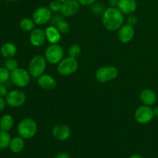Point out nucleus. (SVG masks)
I'll use <instances>...</instances> for the list:
<instances>
[{"instance_id":"20","label":"nucleus","mask_w":158,"mask_h":158,"mask_svg":"<svg viewBox=\"0 0 158 158\" xmlns=\"http://www.w3.org/2000/svg\"><path fill=\"white\" fill-rule=\"evenodd\" d=\"M25 148V139L21 137L20 136L12 138L9 144V150L14 154H19L22 152Z\"/></svg>"},{"instance_id":"5","label":"nucleus","mask_w":158,"mask_h":158,"mask_svg":"<svg viewBox=\"0 0 158 158\" xmlns=\"http://www.w3.org/2000/svg\"><path fill=\"white\" fill-rule=\"evenodd\" d=\"M64 51L62 46L56 44H50L45 50L44 57L47 63L50 64H58L63 59Z\"/></svg>"},{"instance_id":"2","label":"nucleus","mask_w":158,"mask_h":158,"mask_svg":"<svg viewBox=\"0 0 158 158\" xmlns=\"http://www.w3.org/2000/svg\"><path fill=\"white\" fill-rule=\"evenodd\" d=\"M17 134L25 140L31 139L36 134L38 131V125L32 118H24L20 120L17 125Z\"/></svg>"},{"instance_id":"32","label":"nucleus","mask_w":158,"mask_h":158,"mask_svg":"<svg viewBox=\"0 0 158 158\" xmlns=\"http://www.w3.org/2000/svg\"><path fill=\"white\" fill-rule=\"evenodd\" d=\"M63 19L62 18V16L60 15H58V14H56V15H53V16H52V19H51L50 21L52 22V26H56L57 24H58L59 23H60L61 20H63Z\"/></svg>"},{"instance_id":"39","label":"nucleus","mask_w":158,"mask_h":158,"mask_svg":"<svg viewBox=\"0 0 158 158\" xmlns=\"http://www.w3.org/2000/svg\"><path fill=\"white\" fill-rule=\"evenodd\" d=\"M57 1L60 2H61V3H63V2H65L66 1H67V0H57Z\"/></svg>"},{"instance_id":"10","label":"nucleus","mask_w":158,"mask_h":158,"mask_svg":"<svg viewBox=\"0 0 158 158\" xmlns=\"http://www.w3.org/2000/svg\"><path fill=\"white\" fill-rule=\"evenodd\" d=\"M52 16V12L46 6L37 8L32 13V19L35 24L39 26L46 25L50 21Z\"/></svg>"},{"instance_id":"40","label":"nucleus","mask_w":158,"mask_h":158,"mask_svg":"<svg viewBox=\"0 0 158 158\" xmlns=\"http://www.w3.org/2000/svg\"><path fill=\"white\" fill-rule=\"evenodd\" d=\"M10 1H12V2H18V1H19V0H10Z\"/></svg>"},{"instance_id":"13","label":"nucleus","mask_w":158,"mask_h":158,"mask_svg":"<svg viewBox=\"0 0 158 158\" xmlns=\"http://www.w3.org/2000/svg\"><path fill=\"white\" fill-rule=\"evenodd\" d=\"M134 26L129 24L123 25L120 29H118V39L122 43H128L134 39Z\"/></svg>"},{"instance_id":"12","label":"nucleus","mask_w":158,"mask_h":158,"mask_svg":"<svg viewBox=\"0 0 158 158\" xmlns=\"http://www.w3.org/2000/svg\"><path fill=\"white\" fill-rule=\"evenodd\" d=\"M52 134L54 138L60 141L68 140L71 135L70 128L66 124H56L52 127Z\"/></svg>"},{"instance_id":"19","label":"nucleus","mask_w":158,"mask_h":158,"mask_svg":"<svg viewBox=\"0 0 158 158\" xmlns=\"http://www.w3.org/2000/svg\"><path fill=\"white\" fill-rule=\"evenodd\" d=\"M17 52H18L17 46L10 42L5 43L0 47V54L6 59L14 57L17 54Z\"/></svg>"},{"instance_id":"3","label":"nucleus","mask_w":158,"mask_h":158,"mask_svg":"<svg viewBox=\"0 0 158 158\" xmlns=\"http://www.w3.org/2000/svg\"><path fill=\"white\" fill-rule=\"evenodd\" d=\"M46 58L42 55H36L32 57L29 61L28 66V71L31 77L34 78H38L41 75H43L46 67Z\"/></svg>"},{"instance_id":"21","label":"nucleus","mask_w":158,"mask_h":158,"mask_svg":"<svg viewBox=\"0 0 158 158\" xmlns=\"http://www.w3.org/2000/svg\"><path fill=\"white\" fill-rule=\"evenodd\" d=\"M14 125V119L11 114H4L0 118V131L9 132Z\"/></svg>"},{"instance_id":"26","label":"nucleus","mask_w":158,"mask_h":158,"mask_svg":"<svg viewBox=\"0 0 158 158\" xmlns=\"http://www.w3.org/2000/svg\"><path fill=\"white\" fill-rule=\"evenodd\" d=\"M10 79V72L5 66H0V84H5Z\"/></svg>"},{"instance_id":"38","label":"nucleus","mask_w":158,"mask_h":158,"mask_svg":"<svg viewBox=\"0 0 158 158\" xmlns=\"http://www.w3.org/2000/svg\"><path fill=\"white\" fill-rule=\"evenodd\" d=\"M129 158H143V157H142L141 155H140V154H133V155H131V157H130Z\"/></svg>"},{"instance_id":"24","label":"nucleus","mask_w":158,"mask_h":158,"mask_svg":"<svg viewBox=\"0 0 158 158\" xmlns=\"http://www.w3.org/2000/svg\"><path fill=\"white\" fill-rule=\"evenodd\" d=\"M4 66L11 73L15 70V69H16L17 68H19V63L14 57L6 59Z\"/></svg>"},{"instance_id":"35","label":"nucleus","mask_w":158,"mask_h":158,"mask_svg":"<svg viewBox=\"0 0 158 158\" xmlns=\"http://www.w3.org/2000/svg\"><path fill=\"white\" fill-rule=\"evenodd\" d=\"M108 3H109L110 7H117L118 6L119 0H108Z\"/></svg>"},{"instance_id":"15","label":"nucleus","mask_w":158,"mask_h":158,"mask_svg":"<svg viewBox=\"0 0 158 158\" xmlns=\"http://www.w3.org/2000/svg\"><path fill=\"white\" fill-rule=\"evenodd\" d=\"M37 84L42 89L51 90L56 87V81L52 76L49 74H43L37 78Z\"/></svg>"},{"instance_id":"14","label":"nucleus","mask_w":158,"mask_h":158,"mask_svg":"<svg viewBox=\"0 0 158 158\" xmlns=\"http://www.w3.org/2000/svg\"><path fill=\"white\" fill-rule=\"evenodd\" d=\"M46 40V33H45V31H43L42 29H40V28L35 29V28L33 30L30 32L29 41L33 46L40 47L44 45Z\"/></svg>"},{"instance_id":"34","label":"nucleus","mask_w":158,"mask_h":158,"mask_svg":"<svg viewBox=\"0 0 158 158\" xmlns=\"http://www.w3.org/2000/svg\"><path fill=\"white\" fill-rule=\"evenodd\" d=\"M6 105L7 103H6V99H4V97H0V112L6 108Z\"/></svg>"},{"instance_id":"36","label":"nucleus","mask_w":158,"mask_h":158,"mask_svg":"<svg viewBox=\"0 0 158 158\" xmlns=\"http://www.w3.org/2000/svg\"><path fill=\"white\" fill-rule=\"evenodd\" d=\"M55 158H71V157H70V156L67 154V153L63 152V153H60V154H57V155L55 157Z\"/></svg>"},{"instance_id":"18","label":"nucleus","mask_w":158,"mask_h":158,"mask_svg":"<svg viewBox=\"0 0 158 158\" xmlns=\"http://www.w3.org/2000/svg\"><path fill=\"white\" fill-rule=\"evenodd\" d=\"M46 40L50 44H56L61 40V32H60L56 26H49L45 30Z\"/></svg>"},{"instance_id":"9","label":"nucleus","mask_w":158,"mask_h":158,"mask_svg":"<svg viewBox=\"0 0 158 158\" xmlns=\"http://www.w3.org/2000/svg\"><path fill=\"white\" fill-rule=\"evenodd\" d=\"M7 105L11 107H19L25 104L26 101V96L23 91L19 89L9 91L6 97Z\"/></svg>"},{"instance_id":"33","label":"nucleus","mask_w":158,"mask_h":158,"mask_svg":"<svg viewBox=\"0 0 158 158\" xmlns=\"http://www.w3.org/2000/svg\"><path fill=\"white\" fill-rule=\"evenodd\" d=\"M79 2L80 5L82 6H89L91 5H93L94 3L96 2L97 0H77Z\"/></svg>"},{"instance_id":"31","label":"nucleus","mask_w":158,"mask_h":158,"mask_svg":"<svg viewBox=\"0 0 158 158\" xmlns=\"http://www.w3.org/2000/svg\"><path fill=\"white\" fill-rule=\"evenodd\" d=\"M9 94L7 86L5 84H0V97H6Z\"/></svg>"},{"instance_id":"1","label":"nucleus","mask_w":158,"mask_h":158,"mask_svg":"<svg viewBox=\"0 0 158 158\" xmlns=\"http://www.w3.org/2000/svg\"><path fill=\"white\" fill-rule=\"evenodd\" d=\"M124 14L118 7H110L106 9L102 15V23L104 28L109 31L118 30L123 25Z\"/></svg>"},{"instance_id":"25","label":"nucleus","mask_w":158,"mask_h":158,"mask_svg":"<svg viewBox=\"0 0 158 158\" xmlns=\"http://www.w3.org/2000/svg\"><path fill=\"white\" fill-rule=\"evenodd\" d=\"M81 47L78 44H73L72 46H69V50H68V53H69V56L73 57V58L76 59L81 55Z\"/></svg>"},{"instance_id":"16","label":"nucleus","mask_w":158,"mask_h":158,"mask_svg":"<svg viewBox=\"0 0 158 158\" xmlns=\"http://www.w3.org/2000/svg\"><path fill=\"white\" fill-rule=\"evenodd\" d=\"M140 100L143 105L151 106L157 102V94L153 89H144L140 92Z\"/></svg>"},{"instance_id":"28","label":"nucleus","mask_w":158,"mask_h":158,"mask_svg":"<svg viewBox=\"0 0 158 158\" xmlns=\"http://www.w3.org/2000/svg\"><path fill=\"white\" fill-rule=\"evenodd\" d=\"M91 11H92L93 13H94L95 15H100L102 14L103 15V12H104L105 9L104 6L101 4V3H94L93 5H91Z\"/></svg>"},{"instance_id":"11","label":"nucleus","mask_w":158,"mask_h":158,"mask_svg":"<svg viewBox=\"0 0 158 158\" xmlns=\"http://www.w3.org/2000/svg\"><path fill=\"white\" fill-rule=\"evenodd\" d=\"M80 4L77 0H67L65 2L62 3V7L60 12L63 16L71 17L78 12L80 10Z\"/></svg>"},{"instance_id":"27","label":"nucleus","mask_w":158,"mask_h":158,"mask_svg":"<svg viewBox=\"0 0 158 158\" xmlns=\"http://www.w3.org/2000/svg\"><path fill=\"white\" fill-rule=\"evenodd\" d=\"M56 27L57 29L60 30V32L63 34L67 33V32H69V30H70V25H69V23H68V22L65 21L64 19L61 20V21L57 24Z\"/></svg>"},{"instance_id":"6","label":"nucleus","mask_w":158,"mask_h":158,"mask_svg":"<svg viewBox=\"0 0 158 158\" xmlns=\"http://www.w3.org/2000/svg\"><path fill=\"white\" fill-rule=\"evenodd\" d=\"M30 77L29 71L23 68H17L10 73V80L17 87L23 88L27 86L30 83Z\"/></svg>"},{"instance_id":"7","label":"nucleus","mask_w":158,"mask_h":158,"mask_svg":"<svg viewBox=\"0 0 158 158\" xmlns=\"http://www.w3.org/2000/svg\"><path fill=\"white\" fill-rule=\"evenodd\" d=\"M118 76V69L113 66H101L95 73L97 80L100 83H107L115 80Z\"/></svg>"},{"instance_id":"4","label":"nucleus","mask_w":158,"mask_h":158,"mask_svg":"<svg viewBox=\"0 0 158 158\" xmlns=\"http://www.w3.org/2000/svg\"><path fill=\"white\" fill-rule=\"evenodd\" d=\"M79 63L77 59L73 57H66L63 59L57 66V72L63 77H68L73 74L78 69Z\"/></svg>"},{"instance_id":"22","label":"nucleus","mask_w":158,"mask_h":158,"mask_svg":"<svg viewBox=\"0 0 158 158\" xmlns=\"http://www.w3.org/2000/svg\"><path fill=\"white\" fill-rule=\"evenodd\" d=\"M12 137L7 131H0V150L9 148Z\"/></svg>"},{"instance_id":"29","label":"nucleus","mask_w":158,"mask_h":158,"mask_svg":"<svg viewBox=\"0 0 158 158\" xmlns=\"http://www.w3.org/2000/svg\"><path fill=\"white\" fill-rule=\"evenodd\" d=\"M62 7V3L58 2L57 0H53V1L50 2V3L49 4V9H50V11L52 12H60Z\"/></svg>"},{"instance_id":"23","label":"nucleus","mask_w":158,"mask_h":158,"mask_svg":"<svg viewBox=\"0 0 158 158\" xmlns=\"http://www.w3.org/2000/svg\"><path fill=\"white\" fill-rule=\"evenodd\" d=\"M35 23L32 19L24 18L20 21L19 26L22 30L25 32H31L35 29Z\"/></svg>"},{"instance_id":"8","label":"nucleus","mask_w":158,"mask_h":158,"mask_svg":"<svg viewBox=\"0 0 158 158\" xmlns=\"http://www.w3.org/2000/svg\"><path fill=\"white\" fill-rule=\"evenodd\" d=\"M154 111L153 108L150 106L143 105L136 110L134 113L135 120L140 124H147L149 123L154 119Z\"/></svg>"},{"instance_id":"30","label":"nucleus","mask_w":158,"mask_h":158,"mask_svg":"<svg viewBox=\"0 0 158 158\" xmlns=\"http://www.w3.org/2000/svg\"><path fill=\"white\" fill-rule=\"evenodd\" d=\"M127 24L131 25V26H134L137 25V22H138V19H137V17L136 16V15L131 14V15L127 17Z\"/></svg>"},{"instance_id":"37","label":"nucleus","mask_w":158,"mask_h":158,"mask_svg":"<svg viewBox=\"0 0 158 158\" xmlns=\"http://www.w3.org/2000/svg\"><path fill=\"white\" fill-rule=\"evenodd\" d=\"M153 111H154V117H158V106L153 108Z\"/></svg>"},{"instance_id":"17","label":"nucleus","mask_w":158,"mask_h":158,"mask_svg":"<svg viewBox=\"0 0 158 158\" xmlns=\"http://www.w3.org/2000/svg\"><path fill=\"white\" fill-rule=\"evenodd\" d=\"M117 7L125 15H131L137 9V3L136 0H119Z\"/></svg>"}]
</instances>
